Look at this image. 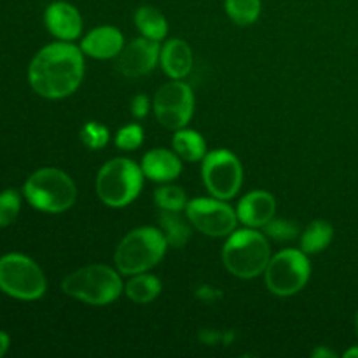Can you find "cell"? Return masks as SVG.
I'll use <instances>...</instances> for the list:
<instances>
[{
	"label": "cell",
	"instance_id": "1",
	"mask_svg": "<svg viewBox=\"0 0 358 358\" xmlns=\"http://www.w3.org/2000/svg\"><path fill=\"white\" fill-rule=\"evenodd\" d=\"M84 77L83 49L70 42H52L42 48L28 66V83L42 98L59 100L76 93Z\"/></svg>",
	"mask_w": 358,
	"mask_h": 358
},
{
	"label": "cell",
	"instance_id": "2",
	"mask_svg": "<svg viewBox=\"0 0 358 358\" xmlns=\"http://www.w3.org/2000/svg\"><path fill=\"white\" fill-rule=\"evenodd\" d=\"M224 266L238 278H257L271 261V248L262 233L252 229L233 231L222 248Z\"/></svg>",
	"mask_w": 358,
	"mask_h": 358
},
{
	"label": "cell",
	"instance_id": "3",
	"mask_svg": "<svg viewBox=\"0 0 358 358\" xmlns=\"http://www.w3.org/2000/svg\"><path fill=\"white\" fill-rule=\"evenodd\" d=\"M166 238L156 227H138L126 234L115 248L114 261L121 275L133 276L147 273L159 264L166 254Z\"/></svg>",
	"mask_w": 358,
	"mask_h": 358
},
{
	"label": "cell",
	"instance_id": "4",
	"mask_svg": "<svg viewBox=\"0 0 358 358\" xmlns=\"http://www.w3.org/2000/svg\"><path fill=\"white\" fill-rule=\"evenodd\" d=\"M119 275L105 264H91L65 276L62 289L66 296L91 306H107L117 301L124 290Z\"/></svg>",
	"mask_w": 358,
	"mask_h": 358
},
{
	"label": "cell",
	"instance_id": "5",
	"mask_svg": "<svg viewBox=\"0 0 358 358\" xmlns=\"http://www.w3.org/2000/svg\"><path fill=\"white\" fill-rule=\"evenodd\" d=\"M23 194L35 210L62 213L76 203L77 189L65 171L58 168H41L24 182Z\"/></svg>",
	"mask_w": 358,
	"mask_h": 358
},
{
	"label": "cell",
	"instance_id": "6",
	"mask_svg": "<svg viewBox=\"0 0 358 358\" xmlns=\"http://www.w3.org/2000/svg\"><path fill=\"white\" fill-rule=\"evenodd\" d=\"M142 166L126 157H115L100 168L96 194L110 208H122L138 198L143 185Z\"/></svg>",
	"mask_w": 358,
	"mask_h": 358
},
{
	"label": "cell",
	"instance_id": "7",
	"mask_svg": "<svg viewBox=\"0 0 358 358\" xmlns=\"http://www.w3.org/2000/svg\"><path fill=\"white\" fill-rule=\"evenodd\" d=\"M48 282L37 262L23 254H7L0 257V290L21 301L41 299Z\"/></svg>",
	"mask_w": 358,
	"mask_h": 358
},
{
	"label": "cell",
	"instance_id": "8",
	"mask_svg": "<svg viewBox=\"0 0 358 358\" xmlns=\"http://www.w3.org/2000/svg\"><path fill=\"white\" fill-rule=\"evenodd\" d=\"M264 275L266 285L275 296L289 297L301 292L310 282L311 266L303 250L285 248L273 255Z\"/></svg>",
	"mask_w": 358,
	"mask_h": 358
},
{
	"label": "cell",
	"instance_id": "9",
	"mask_svg": "<svg viewBox=\"0 0 358 358\" xmlns=\"http://www.w3.org/2000/svg\"><path fill=\"white\" fill-rule=\"evenodd\" d=\"M203 182L213 198L227 201L238 194L243 184L240 159L227 149H217L203 157Z\"/></svg>",
	"mask_w": 358,
	"mask_h": 358
},
{
	"label": "cell",
	"instance_id": "10",
	"mask_svg": "<svg viewBox=\"0 0 358 358\" xmlns=\"http://www.w3.org/2000/svg\"><path fill=\"white\" fill-rule=\"evenodd\" d=\"M152 105L159 124L177 131L185 128L194 114V94L187 84L173 79L157 90Z\"/></svg>",
	"mask_w": 358,
	"mask_h": 358
},
{
	"label": "cell",
	"instance_id": "11",
	"mask_svg": "<svg viewBox=\"0 0 358 358\" xmlns=\"http://www.w3.org/2000/svg\"><path fill=\"white\" fill-rule=\"evenodd\" d=\"M185 213L189 222L206 236H229L236 229L238 213L224 199L196 198L187 201Z\"/></svg>",
	"mask_w": 358,
	"mask_h": 358
},
{
	"label": "cell",
	"instance_id": "12",
	"mask_svg": "<svg viewBox=\"0 0 358 358\" xmlns=\"http://www.w3.org/2000/svg\"><path fill=\"white\" fill-rule=\"evenodd\" d=\"M159 56V42L150 41L147 37H140L122 48V51L117 56L115 66L124 77L135 79V77H142L149 73L157 65Z\"/></svg>",
	"mask_w": 358,
	"mask_h": 358
},
{
	"label": "cell",
	"instance_id": "13",
	"mask_svg": "<svg viewBox=\"0 0 358 358\" xmlns=\"http://www.w3.org/2000/svg\"><path fill=\"white\" fill-rule=\"evenodd\" d=\"M44 21L48 30L59 41L72 42L83 34V16L77 7L63 0L49 3L44 13Z\"/></svg>",
	"mask_w": 358,
	"mask_h": 358
},
{
	"label": "cell",
	"instance_id": "14",
	"mask_svg": "<svg viewBox=\"0 0 358 358\" xmlns=\"http://www.w3.org/2000/svg\"><path fill=\"white\" fill-rule=\"evenodd\" d=\"M238 220L247 227H264L276 215V199L268 191H250L238 203Z\"/></svg>",
	"mask_w": 358,
	"mask_h": 358
},
{
	"label": "cell",
	"instance_id": "15",
	"mask_svg": "<svg viewBox=\"0 0 358 358\" xmlns=\"http://www.w3.org/2000/svg\"><path fill=\"white\" fill-rule=\"evenodd\" d=\"M122 48H124V37L114 27L94 28L83 38V44H80L84 55L96 59L117 58Z\"/></svg>",
	"mask_w": 358,
	"mask_h": 358
},
{
	"label": "cell",
	"instance_id": "16",
	"mask_svg": "<svg viewBox=\"0 0 358 358\" xmlns=\"http://www.w3.org/2000/svg\"><path fill=\"white\" fill-rule=\"evenodd\" d=\"M142 171L147 178L154 182H168L175 180L182 171L180 156L177 152H170L166 149H152L143 156Z\"/></svg>",
	"mask_w": 358,
	"mask_h": 358
},
{
	"label": "cell",
	"instance_id": "17",
	"mask_svg": "<svg viewBox=\"0 0 358 358\" xmlns=\"http://www.w3.org/2000/svg\"><path fill=\"white\" fill-rule=\"evenodd\" d=\"M161 66L171 79H184L192 70V51L187 42L171 38L161 48Z\"/></svg>",
	"mask_w": 358,
	"mask_h": 358
},
{
	"label": "cell",
	"instance_id": "18",
	"mask_svg": "<svg viewBox=\"0 0 358 358\" xmlns=\"http://www.w3.org/2000/svg\"><path fill=\"white\" fill-rule=\"evenodd\" d=\"M135 24L143 37L161 42L168 34V21L159 9L152 6H142L135 13Z\"/></svg>",
	"mask_w": 358,
	"mask_h": 358
},
{
	"label": "cell",
	"instance_id": "19",
	"mask_svg": "<svg viewBox=\"0 0 358 358\" xmlns=\"http://www.w3.org/2000/svg\"><path fill=\"white\" fill-rule=\"evenodd\" d=\"M173 149L180 156V159L194 163L201 161L206 156V142L194 129H177L173 136Z\"/></svg>",
	"mask_w": 358,
	"mask_h": 358
},
{
	"label": "cell",
	"instance_id": "20",
	"mask_svg": "<svg viewBox=\"0 0 358 358\" xmlns=\"http://www.w3.org/2000/svg\"><path fill=\"white\" fill-rule=\"evenodd\" d=\"M334 238V227L327 220H313L301 234V250L304 254H320L331 245Z\"/></svg>",
	"mask_w": 358,
	"mask_h": 358
},
{
	"label": "cell",
	"instance_id": "21",
	"mask_svg": "<svg viewBox=\"0 0 358 358\" xmlns=\"http://www.w3.org/2000/svg\"><path fill=\"white\" fill-rule=\"evenodd\" d=\"M161 282L157 276L147 275V273H140V275H133L131 280L126 283L124 290L126 296L136 304H149L156 299L161 294Z\"/></svg>",
	"mask_w": 358,
	"mask_h": 358
},
{
	"label": "cell",
	"instance_id": "22",
	"mask_svg": "<svg viewBox=\"0 0 358 358\" xmlns=\"http://www.w3.org/2000/svg\"><path fill=\"white\" fill-rule=\"evenodd\" d=\"M159 229L163 231L168 247L171 248L185 247V243H187L189 238H191V227H189V224L178 215V212L161 210Z\"/></svg>",
	"mask_w": 358,
	"mask_h": 358
},
{
	"label": "cell",
	"instance_id": "23",
	"mask_svg": "<svg viewBox=\"0 0 358 358\" xmlns=\"http://www.w3.org/2000/svg\"><path fill=\"white\" fill-rule=\"evenodd\" d=\"M261 0H226V13L238 27H250L261 16Z\"/></svg>",
	"mask_w": 358,
	"mask_h": 358
},
{
	"label": "cell",
	"instance_id": "24",
	"mask_svg": "<svg viewBox=\"0 0 358 358\" xmlns=\"http://www.w3.org/2000/svg\"><path fill=\"white\" fill-rule=\"evenodd\" d=\"M154 201L161 210L168 212H182L187 206V196L184 189L177 185H163L154 192Z\"/></svg>",
	"mask_w": 358,
	"mask_h": 358
},
{
	"label": "cell",
	"instance_id": "25",
	"mask_svg": "<svg viewBox=\"0 0 358 358\" xmlns=\"http://www.w3.org/2000/svg\"><path fill=\"white\" fill-rule=\"evenodd\" d=\"M21 210V196L16 189L0 192V227H6L16 220Z\"/></svg>",
	"mask_w": 358,
	"mask_h": 358
},
{
	"label": "cell",
	"instance_id": "26",
	"mask_svg": "<svg viewBox=\"0 0 358 358\" xmlns=\"http://www.w3.org/2000/svg\"><path fill=\"white\" fill-rule=\"evenodd\" d=\"M80 140L84 145L93 150L103 149L108 143V129L98 122H86L84 128L80 129Z\"/></svg>",
	"mask_w": 358,
	"mask_h": 358
},
{
	"label": "cell",
	"instance_id": "27",
	"mask_svg": "<svg viewBox=\"0 0 358 358\" xmlns=\"http://www.w3.org/2000/svg\"><path fill=\"white\" fill-rule=\"evenodd\" d=\"M143 129L140 124H128L115 135V145L122 150H135L142 145Z\"/></svg>",
	"mask_w": 358,
	"mask_h": 358
},
{
	"label": "cell",
	"instance_id": "28",
	"mask_svg": "<svg viewBox=\"0 0 358 358\" xmlns=\"http://www.w3.org/2000/svg\"><path fill=\"white\" fill-rule=\"evenodd\" d=\"M266 233L273 238V240L278 241H289L297 238L299 234V227L297 224L290 222V220L285 219H273L266 224Z\"/></svg>",
	"mask_w": 358,
	"mask_h": 358
},
{
	"label": "cell",
	"instance_id": "29",
	"mask_svg": "<svg viewBox=\"0 0 358 358\" xmlns=\"http://www.w3.org/2000/svg\"><path fill=\"white\" fill-rule=\"evenodd\" d=\"M149 98L145 94H136L131 100V114L135 119H143L147 114H149Z\"/></svg>",
	"mask_w": 358,
	"mask_h": 358
},
{
	"label": "cell",
	"instance_id": "30",
	"mask_svg": "<svg viewBox=\"0 0 358 358\" xmlns=\"http://www.w3.org/2000/svg\"><path fill=\"white\" fill-rule=\"evenodd\" d=\"M9 345H10V339L9 336L6 334V332L0 331V357H3L7 353V350H9Z\"/></svg>",
	"mask_w": 358,
	"mask_h": 358
},
{
	"label": "cell",
	"instance_id": "31",
	"mask_svg": "<svg viewBox=\"0 0 358 358\" xmlns=\"http://www.w3.org/2000/svg\"><path fill=\"white\" fill-rule=\"evenodd\" d=\"M313 357L317 358V357H336V353H332V352H327V350H324V348H318V350H315L313 352Z\"/></svg>",
	"mask_w": 358,
	"mask_h": 358
},
{
	"label": "cell",
	"instance_id": "32",
	"mask_svg": "<svg viewBox=\"0 0 358 358\" xmlns=\"http://www.w3.org/2000/svg\"><path fill=\"white\" fill-rule=\"evenodd\" d=\"M345 358H358V346H353V348H350L348 352H345Z\"/></svg>",
	"mask_w": 358,
	"mask_h": 358
},
{
	"label": "cell",
	"instance_id": "33",
	"mask_svg": "<svg viewBox=\"0 0 358 358\" xmlns=\"http://www.w3.org/2000/svg\"><path fill=\"white\" fill-rule=\"evenodd\" d=\"M355 331H357V336H358V313H357V317H355Z\"/></svg>",
	"mask_w": 358,
	"mask_h": 358
}]
</instances>
